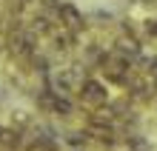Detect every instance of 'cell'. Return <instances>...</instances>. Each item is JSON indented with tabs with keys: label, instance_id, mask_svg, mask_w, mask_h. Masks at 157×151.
<instances>
[{
	"label": "cell",
	"instance_id": "277c9868",
	"mask_svg": "<svg viewBox=\"0 0 157 151\" xmlns=\"http://www.w3.org/2000/svg\"><path fill=\"white\" fill-rule=\"evenodd\" d=\"M26 140L29 137H26L23 131L12 128L9 123H0V151H23Z\"/></svg>",
	"mask_w": 157,
	"mask_h": 151
},
{
	"label": "cell",
	"instance_id": "6da1fadb",
	"mask_svg": "<svg viewBox=\"0 0 157 151\" xmlns=\"http://www.w3.org/2000/svg\"><path fill=\"white\" fill-rule=\"evenodd\" d=\"M75 100H77V106L86 108V111H97V108L109 106V100H112V94H109V83L103 77H97V74H89V77H83L80 89L75 94Z\"/></svg>",
	"mask_w": 157,
	"mask_h": 151
},
{
	"label": "cell",
	"instance_id": "3957f363",
	"mask_svg": "<svg viewBox=\"0 0 157 151\" xmlns=\"http://www.w3.org/2000/svg\"><path fill=\"white\" fill-rule=\"evenodd\" d=\"M37 114H34L32 108H23V106H17V108H9V126L17 128V131H23V134H29V131L37 126Z\"/></svg>",
	"mask_w": 157,
	"mask_h": 151
},
{
	"label": "cell",
	"instance_id": "7a4b0ae2",
	"mask_svg": "<svg viewBox=\"0 0 157 151\" xmlns=\"http://www.w3.org/2000/svg\"><path fill=\"white\" fill-rule=\"evenodd\" d=\"M54 17H57V26L63 32H71V34H77L83 37L89 32V17L86 12L77 6V3H71V0H63V3L57 6V12H54Z\"/></svg>",
	"mask_w": 157,
	"mask_h": 151
},
{
	"label": "cell",
	"instance_id": "5b68a950",
	"mask_svg": "<svg viewBox=\"0 0 157 151\" xmlns=\"http://www.w3.org/2000/svg\"><path fill=\"white\" fill-rule=\"evenodd\" d=\"M120 145H123L126 151H151V148H154V145H151V140H149V137H143L140 131H134V134L123 137V140H120Z\"/></svg>",
	"mask_w": 157,
	"mask_h": 151
},
{
	"label": "cell",
	"instance_id": "8992f818",
	"mask_svg": "<svg viewBox=\"0 0 157 151\" xmlns=\"http://www.w3.org/2000/svg\"><path fill=\"white\" fill-rule=\"evenodd\" d=\"M66 151H89V148H66Z\"/></svg>",
	"mask_w": 157,
	"mask_h": 151
}]
</instances>
